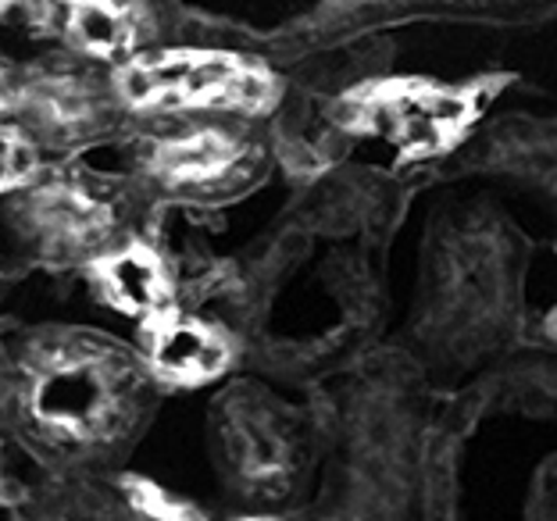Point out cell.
Instances as JSON below:
<instances>
[{"label": "cell", "instance_id": "6da1fadb", "mask_svg": "<svg viewBox=\"0 0 557 521\" xmlns=\"http://www.w3.org/2000/svg\"><path fill=\"white\" fill-rule=\"evenodd\" d=\"M122 94L133 104H208V108H261L269 83L255 69L219 54H172L136 61L122 75Z\"/></svg>", "mask_w": 557, "mask_h": 521}, {"label": "cell", "instance_id": "7a4b0ae2", "mask_svg": "<svg viewBox=\"0 0 557 521\" xmlns=\"http://www.w3.org/2000/svg\"><path fill=\"white\" fill-rule=\"evenodd\" d=\"M33 408L47 425L61 432L83 436V432L104 429L119 408L115 375L100 364V353L50 361L33 389Z\"/></svg>", "mask_w": 557, "mask_h": 521}, {"label": "cell", "instance_id": "3957f363", "mask_svg": "<svg viewBox=\"0 0 557 521\" xmlns=\"http://www.w3.org/2000/svg\"><path fill=\"white\" fill-rule=\"evenodd\" d=\"M361 119L394 147L408 154H425V150H440L461 129L468 119V100L461 94L411 86V90L375 94L361 108Z\"/></svg>", "mask_w": 557, "mask_h": 521}, {"label": "cell", "instance_id": "277c9868", "mask_svg": "<svg viewBox=\"0 0 557 521\" xmlns=\"http://www.w3.org/2000/svg\"><path fill=\"white\" fill-rule=\"evenodd\" d=\"M150 350L158 372L172 379H208L225 364V343L197 322H164Z\"/></svg>", "mask_w": 557, "mask_h": 521}, {"label": "cell", "instance_id": "5b68a950", "mask_svg": "<svg viewBox=\"0 0 557 521\" xmlns=\"http://www.w3.org/2000/svg\"><path fill=\"white\" fill-rule=\"evenodd\" d=\"M108 297L133 314H154L169 300V278L147 250H122L100 269Z\"/></svg>", "mask_w": 557, "mask_h": 521}, {"label": "cell", "instance_id": "8992f818", "mask_svg": "<svg viewBox=\"0 0 557 521\" xmlns=\"http://www.w3.org/2000/svg\"><path fill=\"white\" fill-rule=\"evenodd\" d=\"M65 29L90 54H119L136 40V22L115 0H69Z\"/></svg>", "mask_w": 557, "mask_h": 521}, {"label": "cell", "instance_id": "52a82bcc", "mask_svg": "<svg viewBox=\"0 0 557 521\" xmlns=\"http://www.w3.org/2000/svg\"><path fill=\"white\" fill-rule=\"evenodd\" d=\"M158 164L164 175L172 179H189V183H205V179H219V175L230 172L233 164V144L222 136L200 133V136H186L175 139L158 154Z\"/></svg>", "mask_w": 557, "mask_h": 521}, {"label": "cell", "instance_id": "ba28073f", "mask_svg": "<svg viewBox=\"0 0 557 521\" xmlns=\"http://www.w3.org/2000/svg\"><path fill=\"white\" fill-rule=\"evenodd\" d=\"M22 158H25V150L18 144H8V139H0V186L11 183L22 172Z\"/></svg>", "mask_w": 557, "mask_h": 521}, {"label": "cell", "instance_id": "9c48e42d", "mask_svg": "<svg viewBox=\"0 0 557 521\" xmlns=\"http://www.w3.org/2000/svg\"><path fill=\"white\" fill-rule=\"evenodd\" d=\"M0 521H15V514H11L8 507H0Z\"/></svg>", "mask_w": 557, "mask_h": 521}]
</instances>
